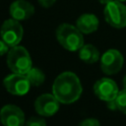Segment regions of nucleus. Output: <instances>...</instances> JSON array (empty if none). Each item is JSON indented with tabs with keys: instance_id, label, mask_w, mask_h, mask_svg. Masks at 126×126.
Instances as JSON below:
<instances>
[{
	"instance_id": "f257e3e1",
	"label": "nucleus",
	"mask_w": 126,
	"mask_h": 126,
	"mask_svg": "<svg viewBox=\"0 0 126 126\" xmlns=\"http://www.w3.org/2000/svg\"><path fill=\"white\" fill-rule=\"evenodd\" d=\"M83 87L79 77L73 72H63L56 77L52 85V94L60 103L70 104L78 100Z\"/></svg>"
},
{
	"instance_id": "f03ea898",
	"label": "nucleus",
	"mask_w": 126,
	"mask_h": 126,
	"mask_svg": "<svg viewBox=\"0 0 126 126\" xmlns=\"http://www.w3.org/2000/svg\"><path fill=\"white\" fill-rule=\"evenodd\" d=\"M55 35L60 45L69 51H79L84 45L83 32L76 26L61 24L56 29Z\"/></svg>"
},
{
	"instance_id": "7ed1b4c3",
	"label": "nucleus",
	"mask_w": 126,
	"mask_h": 126,
	"mask_svg": "<svg viewBox=\"0 0 126 126\" xmlns=\"http://www.w3.org/2000/svg\"><path fill=\"white\" fill-rule=\"evenodd\" d=\"M6 61L7 66L13 73L26 75L32 68V61L29 51L21 45L10 47Z\"/></svg>"
},
{
	"instance_id": "20e7f679",
	"label": "nucleus",
	"mask_w": 126,
	"mask_h": 126,
	"mask_svg": "<svg viewBox=\"0 0 126 126\" xmlns=\"http://www.w3.org/2000/svg\"><path fill=\"white\" fill-rule=\"evenodd\" d=\"M104 19L108 25L115 29L126 27V6L122 2L113 0L105 5L103 11Z\"/></svg>"
},
{
	"instance_id": "39448f33",
	"label": "nucleus",
	"mask_w": 126,
	"mask_h": 126,
	"mask_svg": "<svg viewBox=\"0 0 126 126\" xmlns=\"http://www.w3.org/2000/svg\"><path fill=\"white\" fill-rule=\"evenodd\" d=\"M1 38L10 46L19 45L23 36H24V29L21 23L13 18L7 19L3 22L0 30Z\"/></svg>"
},
{
	"instance_id": "423d86ee",
	"label": "nucleus",
	"mask_w": 126,
	"mask_h": 126,
	"mask_svg": "<svg viewBox=\"0 0 126 126\" xmlns=\"http://www.w3.org/2000/svg\"><path fill=\"white\" fill-rule=\"evenodd\" d=\"M124 57L117 49H108L100 57V68L106 75L117 74L123 67Z\"/></svg>"
},
{
	"instance_id": "0eeeda50",
	"label": "nucleus",
	"mask_w": 126,
	"mask_h": 126,
	"mask_svg": "<svg viewBox=\"0 0 126 126\" xmlns=\"http://www.w3.org/2000/svg\"><path fill=\"white\" fill-rule=\"evenodd\" d=\"M3 85L6 91L13 95H25L31 88V83L27 76L17 73L6 76L3 80Z\"/></svg>"
},
{
	"instance_id": "6e6552de",
	"label": "nucleus",
	"mask_w": 126,
	"mask_h": 126,
	"mask_svg": "<svg viewBox=\"0 0 126 126\" xmlns=\"http://www.w3.org/2000/svg\"><path fill=\"white\" fill-rule=\"evenodd\" d=\"M94 94L103 101H109L116 98L119 90L117 84L110 78H100L94 85Z\"/></svg>"
},
{
	"instance_id": "1a4fd4ad",
	"label": "nucleus",
	"mask_w": 126,
	"mask_h": 126,
	"mask_svg": "<svg viewBox=\"0 0 126 126\" xmlns=\"http://www.w3.org/2000/svg\"><path fill=\"white\" fill-rule=\"evenodd\" d=\"M60 107L59 100L53 94H42L34 101V109L40 116L49 117L54 115Z\"/></svg>"
},
{
	"instance_id": "9d476101",
	"label": "nucleus",
	"mask_w": 126,
	"mask_h": 126,
	"mask_svg": "<svg viewBox=\"0 0 126 126\" xmlns=\"http://www.w3.org/2000/svg\"><path fill=\"white\" fill-rule=\"evenodd\" d=\"M0 121L3 126H25V113L17 105L6 104L0 109Z\"/></svg>"
},
{
	"instance_id": "9b49d317",
	"label": "nucleus",
	"mask_w": 126,
	"mask_h": 126,
	"mask_svg": "<svg viewBox=\"0 0 126 126\" xmlns=\"http://www.w3.org/2000/svg\"><path fill=\"white\" fill-rule=\"evenodd\" d=\"M9 12L13 19L21 22L29 20L34 14V7L27 0H15L10 5Z\"/></svg>"
},
{
	"instance_id": "f8f14e48",
	"label": "nucleus",
	"mask_w": 126,
	"mask_h": 126,
	"mask_svg": "<svg viewBox=\"0 0 126 126\" xmlns=\"http://www.w3.org/2000/svg\"><path fill=\"white\" fill-rule=\"evenodd\" d=\"M98 19L95 15L86 13L81 15L76 21V27L86 34L92 33L98 29Z\"/></svg>"
},
{
	"instance_id": "ddd939ff",
	"label": "nucleus",
	"mask_w": 126,
	"mask_h": 126,
	"mask_svg": "<svg viewBox=\"0 0 126 126\" xmlns=\"http://www.w3.org/2000/svg\"><path fill=\"white\" fill-rule=\"evenodd\" d=\"M79 58L87 63V64H94L98 61L100 58V54L98 49L93 44H84L79 49Z\"/></svg>"
},
{
	"instance_id": "4468645a",
	"label": "nucleus",
	"mask_w": 126,
	"mask_h": 126,
	"mask_svg": "<svg viewBox=\"0 0 126 126\" xmlns=\"http://www.w3.org/2000/svg\"><path fill=\"white\" fill-rule=\"evenodd\" d=\"M26 76L29 79V81L31 83V86H33V87H38V86L42 85L44 80H45L44 73L40 69L35 68V67H32L26 74Z\"/></svg>"
},
{
	"instance_id": "2eb2a0df",
	"label": "nucleus",
	"mask_w": 126,
	"mask_h": 126,
	"mask_svg": "<svg viewBox=\"0 0 126 126\" xmlns=\"http://www.w3.org/2000/svg\"><path fill=\"white\" fill-rule=\"evenodd\" d=\"M115 102L117 105V109L121 111L122 113L126 114V89H123L122 91H119Z\"/></svg>"
},
{
	"instance_id": "dca6fc26",
	"label": "nucleus",
	"mask_w": 126,
	"mask_h": 126,
	"mask_svg": "<svg viewBox=\"0 0 126 126\" xmlns=\"http://www.w3.org/2000/svg\"><path fill=\"white\" fill-rule=\"evenodd\" d=\"M25 126H46V121L40 117H31L26 121Z\"/></svg>"
},
{
	"instance_id": "f3484780",
	"label": "nucleus",
	"mask_w": 126,
	"mask_h": 126,
	"mask_svg": "<svg viewBox=\"0 0 126 126\" xmlns=\"http://www.w3.org/2000/svg\"><path fill=\"white\" fill-rule=\"evenodd\" d=\"M78 126H100V123L96 118L90 117V118H86L82 120Z\"/></svg>"
},
{
	"instance_id": "a211bd4d",
	"label": "nucleus",
	"mask_w": 126,
	"mask_h": 126,
	"mask_svg": "<svg viewBox=\"0 0 126 126\" xmlns=\"http://www.w3.org/2000/svg\"><path fill=\"white\" fill-rule=\"evenodd\" d=\"M9 49H10V46L1 38L0 39V56L7 54L8 51H9Z\"/></svg>"
},
{
	"instance_id": "6ab92c4d",
	"label": "nucleus",
	"mask_w": 126,
	"mask_h": 126,
	"mask_svg": "<svg viewBox=\"0 0 126 126\" xmlns=\"http://www.w3.org/2000/svg\"><path fill=\"white\" fill-rule=\"evenodd\" d=\"M37 2L43 8H49V7H51L55 4L56 0H37Z\"/></svg>"
},
{
	"instance_id": "aec40b11",
	"label": "nucleus",
	"mask_w": 126,
	"mask_h": 126,
	"mask_svg": "<svg viewBox=\"0 0 126 126\" xmlns=\"http://www.w3.org/2000/svg\"><path fill=\"white\" fill-rule=\"evenodd\" d=\"M106 106L108 109L110 110H118L117 109V105H116V102H115V99L113 100H109V101H106Z\"/></svg>"
},
{
	"instance_id": "412c9836",
	"label": "nucleus",
	"mask_w": 126,
	"mask_h": 126,
	"mask_svg": "<svg viewBox=\"0 0 126 126\" xmlns=\"http://www.w3.org/2000/svg\"><path fill=\"white\" fill-rule=\"evenodd\" d=\"M101 4H104V5H106V4H108L109 2H111V1H113V0H98Z\"/></svg>"
},
{
	"instance_id": "4be33fe9",
	"label": "nucleus",
	"mask_w": 126,
	"mask_h": 126,
	"mask_svg": "<svg viewBox=\"0 0 126 126\" xmlns=\"http://www.w3.org/2000/svg\"><path fill=\"white\" fill-rule=\"evenodd\" d=\"M122 85H123L124 89H126V75L124 76V78H123V80H122Z\"/></svg>"
},
{
	"instance_id": "5701e85b",
	"label": "nucleus",
	"mask_w": 126,
	"mask_h": 126,
	"mask_svg": "<svg viewBox=\"0 0 126 126\" xmlns=\"http://www.w3.org/2000/svg\"><path fill=\"white\" fill-rule=\"evenodd\" d=\"M117 1H120V2H124V1H126V0H117Z\"/></svg>"
}]
</instances>
